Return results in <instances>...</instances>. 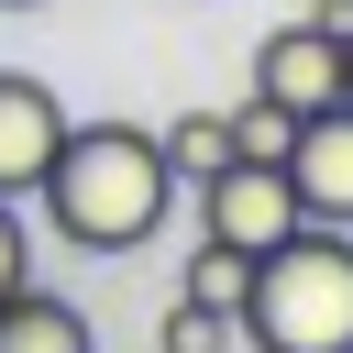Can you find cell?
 Segmentation results:
<instances>
[{"label": "cell", "mask_w": 353, "mask_h": 353, "mask_svg": "<svg viewBox=\"0 0 353 353\" xmlns=\"http://www.w3.org/2000/svg\"><path fill=\"white\" fill-rule=\"evenodd\" d=\"M55 143H66V99L33 66H0V199H33V176H44Z\"/></svg>", "instance_id": "6"}, {"label": "cell", "mask_w": 353, "mask_h": 353, "mask_svg": "<svg viewBox=\"0 0 353 353\" xmlns=\"http://www.w3.org/2000/svg\"><path fill=\"white\" fill-rule=\"evenodd\" d=\"M33 199H44L55 243H77V254H143L165 232V210H176V176H165V154H154L143 121H66V143L44 154Z\"/></svg>", "instance_id": "1"}, {"label": "cell", "mask_w": 353, "mask_h": 353, "mask_svg": "<svg viewBox=\"0 0 353 353\" xmlns=\"http://www.w3.org/2000/svg\"><path fill=\"white\" fill-rule=\"evenodd\" d=\"M309 22H331V33H353V0H309Z\"/></svg>", "instance_id": "13"}, {"label": "cell", "mask_w": 353, "mask_h": 353, "mask_svg": "<svg viewBox=\"0 0 353 353\" xmlns=\"http://www.w3.org/2000/svg\"><path fill=\"white\" fill-rule=\"evenodd\" d=\"M154 353H232V309H210V298H176V309L154 320Z\"/></svg>", "instance_id": "9"}, {"label": "cell", "mask_w": 353, "mask_h": 353, "mask_svg": "<svg viewBox=\"0 0 353 353\" xmlns=\"http://www.w3.org/2000/svg\"><path fill=\"white\" fill-rule=\"evenodd\" d=\"M154 154H165V176H176V188L221 176V165H232V110H176V121L154 132Z\"/></svg>", "instance_id": "8"}, {"label": "cell", "mask_w": 353, "mask_h": 353, "mask_svg": "<svg viewBox=\"0 0 353 353\" xmlns=\"http://www.w3.org/2000/svg\"><path fill=\"white\" fill-rule=\"evenodd\" d=\"M0 11H44V0H0Z\"/></svg>", "instance_id": "15"}, {"label": "cell", "mask_w": 353, "mask_h": 353, "mask_svg": "<svg viewBox=\"0 0 353 353\" xmlns=\"http://www.w3.org/2000/svg\"><path fill=\"white\" fill-rule=\"evenodd\" d=\"M287 199H298V221H331V232H353V99H331V110H298V132H287Z\"/></svg>", "instance_id": "4"}, {"label": "cell", "mask_w": 353, "mask_h": 353, "mask_svg": "<svg viewBox=\"0 0 353 353\" xmlns=\"http://www.w3.org/2000/svg\"><path fill=\"white\" fill-rule=\"evenodd\" d=\"M342 99H353V33H342Z\"/></svg>", "instance_id": "14"}, {"label": "cell", "mask_w": 353, "mask_h": 353, "mask_svg": "<svg viewBox=\"0 0 353 353\" xmlns=\"http://www.w3.org/2000/svg\"><path fill=\"white\" fill-rule=\"evenodd\" d=\"M287 132H298V110H276V99L232 110V154H254V165H287Z\"/></svg>", "instance_id": "11"}, {"label": "cell", "mask_w": 353, "mask_h": 353, "mask_svg": "<svg viewBox=\"0 0 353 353\" xmlns=\"http://www.w3.org/2000/svg\"><path fill=\"white\" fill-rule=\"evenodd\" d=\"M0 353H88V320H77V298H55V287H11L0 298Z\"/></svg>", "instance_id": "7"}, {"label": "cell", "mask_w": 353, "mask_h": 353, "mask_svg": "<svg viewBox=\"0 0 353 353\" xmlns=\"http://www.w3.org/2000/svg\"><path fill=\"white\" fill-rule=\"evenodd\" d=\"M188 199H199V243H232V254H265L276 232H298L287 176H276V165H254V154H232V165H221V176H199Z\"/></svg>", "instance_id": "3"}, {"label": "cell", "mask_w": 353, "mask_h": 353, "mask_svg": "<svg viewBox=\"0 0 353 353\" xmlns=\"http://www.w3.org/2000/svg\"><path fill=\"white\" fill-rule=\"evenodd\" d=\"M22 276H33V232H22V210L0 199V298H11Z\"/></svg>", "instance_id": "12"}, {"label": "cell", "mask_w": 353, "mask_h": 353, "mask_svg": "<svg viewBox=\"0 0 353 353\" xmlns=\"http://www.w3.org/2000/svg\"><path fill=\"white\" fill-rule=\"evenodd\" d=\"M232 342H254V353H353V232H331V221L276 232L254 254Z\"/></svg>", "instance_id": "2"}, {"label": "cell", "mask_w": 353, "mask_h": 353, "mask_svg": "<svg viewBox=\"0 0 353 353\" xmlns=\"http://www.w3.org/2000/svg\"><path fill=\"white\" fill-rule=\"evenodd\" d=\"M254 99L276 110H331L342 99V33L331 22H276L254 44Z\"/></svg>", "instance_id": "5"}, {"label": "cell", "mask_w": 353, "mask_h": 353, "mask_svg": "<svg viewBox=\"0 0 353 353\" xmlns=\"http://www.w3.org/2000/svg\"><path fill=\"white\" fill-rule=\"evenodd\" d=\"M243 287H254V254H232V243H199V254H188V298L243 309Z\"/></svg>", "instance_id": "10"}]
</instances>
